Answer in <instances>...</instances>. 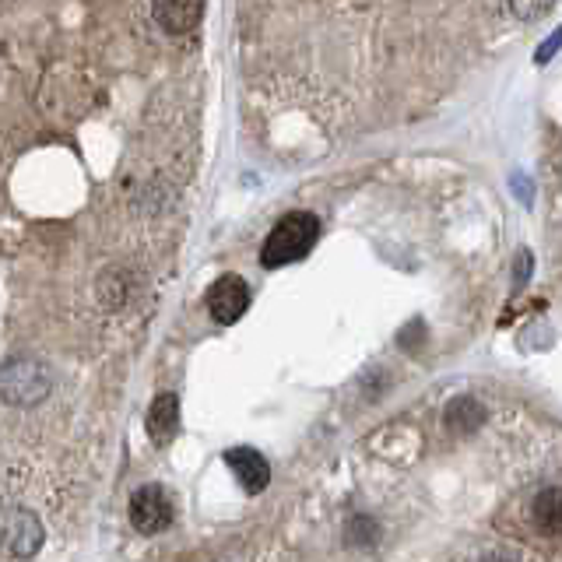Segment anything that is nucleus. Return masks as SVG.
Here are the masks:
<instances>
[{"mask_svg": "<svg viewBox=\"0 0 562 562\" xmlns=\"http://www.w3.org/2000/svg\"><path fill=\"white\" fill-rule=\"evenodd\" d=\"M317 239H320L317 215H310V211H289L271 229L264 250H260V260H264V267L296 264V260H303L317 246Z\"/></svg>", "mask_w": 562, "mask_h": 562, "instance_id": "f257e3e1", "label": "nucleus"}, {"mask_svg": "<svg viewBox=\"0 0 562 562\" xmlns=\"http://www.w3.org/2000/svg\"><path fill=\"white\" fill-rule=\"evenodd\" d=\"M130 524L141 534H159L173 524V503L162 485H141L130 496Z\"/></svg>", "mask_w": 562, "mask_h": 562, "instance_id": "f03ea898", "label": "nucleus"}, {"mask_svg": "<svg viewBox=\"0 0 562 562\" xmlns=\"http://www.w3.org/2000/svg\"><path fill=\"white\" fill-rule=\"evenodd\" d=\"M208 310L218 324H236L250 310V289L239 274H222L208 289Z\"/></svg>", "mask_w": 562, "mask_h": 562, "instance_id": "7ed1b4c3", "label": "nucleus"}, {"mask_svg": "<svg viewBox=\"0 0 562 562\" xmlns=\"http://www.w3.org/2000/svg\"><path fill=\"white\" fill-rule=\"evenodd\" d=\"M152 15L169 36H187L201 25L204 0H152Z\"/></svg>", "mask_w": 562, "mask_h": 562, "instance_id": "20e7f679", "label": "nucleus"}, {"mask_svg": "<svg viewBox=\"0 0 562 562\" xmlns=\"http://www.w3.org/2000/svg\"><path fill=\"white\" fill-rule=\"evenodd\" d=\"M225 464H229L232 475L239 478V485H243L250 496L264 492L267 482H271V464H267L253 447H232L229 454H225Z\"/></svg>", "mask_w": 562, "mask_h": 562, "instance_id": "39448f33", "label": "nucleus"}, {"mask_svg": "<svg viewBox=\"0 0 562 562\" xmlns=\"http://www.w3.org/2000/svg\"><path fill=\"white\" fill-rule=\"evenodd\" d=\"M180 429V397L176 394H159L148 408V436L155 447H169Z\"/></svg>", "mask_w": 562, "mask_h": 562, "instance_id": "423d86ee", "label": "nucleus"}, {"mask_svg": "<svg viewBox=\"0 0 562 562\" xmlns=\"http://www.w3.org/2000/svg\"><path fill=\"white\" fill-rule=\"evenodd\" d=\"M534 524L548 538H559L562 534V489H541L534 496Z\"/></svg>", "mask_w": 562, "mask_h": 562, "instance_id": "0eeeda50", "label": "nucleus"}, {"mask_svg": "<svg viewBox=\"0 0 562 562\" xmlns=\"http://www.w3.org/2000/svg\"><path fill=\"white\" fill-rule=\"evenodd\" d=\"M443 422H447V429H454V433H475L485 422V408L475 397H454V401L447 404V411H443Z\"/></svg>", "mask_w": 562, "mask_h": 562, "instance_id": "6e6552de", "label": "nucleus"}, {"mask_svg": "<svg viewBox=\"0 0 562 562\" xmlns=\"http://www.w3.org/2000/svg\"><path fill=\"white\" fill-rule=\"evenodd\" d=\"M552 8L555 0H506V11L520 22H541Z\"/></svg>", "mask_w": 562, "mask_h": 562, "instance_id": "1a4fd4ad", "label": "nucleus"}, {"mask_svg": "<svg viewBox=\"0 0 562 562\" xmlns=\"http://www.w3.org/2000/svg\"><path fill=\"white\" fill-rule=\"evenodd\" d=\"M559 50H562V25L552 32V36L545 39V43L538 46V53H534V64H538V67H541V64H548V60H552Z\"/></svg>", "mask_w": 562, "mask_h": 562, "instance_id": "9d476101", "label": "nucleus"}, {"mask_svg": "<svg viewBox=\"0 0 562 562\" xmlns=\"http://www.w3.org/2000/svg\"><path fill=\"white\" fill-rule=\"evenodd\" d=\"M527 271H531V253L520 250V257H517V285H524Z\"/></svg>", "mask_w": 562, "mask_h": 562, "instance_id": "9b49d317", "label": "nucleus"}, {"mask_svg": "<svg viewBox=\"0 0 562 562\" xmlns=\"http://www.w3.org/2000/svg\"><path fill=\"white\" fill-rule=\"evenodd\" d=\"M485 562H513V559H506V555H492V559H485Z\"/></svg>", "mask_w": 562, "mask_h": 562, "instance_id": "f8f14e48", "label": "nucleus"}]
</instances>
